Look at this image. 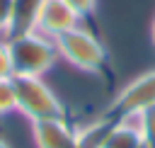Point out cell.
Listing matches in <instances>:
<instances>
[{
    "instance_id": "obj_1",
    "label": "cell",
    "mask_w": 155,
    "mask_h": 148,
    "mask_svg": "<svg viewBox=\"0 0 155 148\" xmlns=\"http://www.w3.org/2000/svg\"><path fill=\"white\" fill-rule=\"evenodd\" d=\"M53 41H56L58 56L65 58L70 66H75L82 73L102 78L107 85L114 82V68H111V61H109V51L92 29L80 24V27L56 36Z\"/></svg>"
},
{
    "instance_id": "obj_2",
    "label": "cell",
    "mask_w": 155,
    "mask_h": 148,
    "mask_svg": "<svg viewBox=\"0 0 155 148\" xmlns=\"http://www.w3.org/2000/svg\"><path fill=\"white\" fill-rule=\"evenodd\" d=\"M10 41V51H12V68L15 75H36L44 78V73H48L58 58V49L56 41L39 34V32H29Z\"/></svg>"
},
{
    "instance_id": "obj_3",
    "label": "cell",
    "mask_w": 155,
    "mask_h": 148,
    "mask_svg": "<svg viewBox=\"0 0 155 148\" xmlns=\"http://www.w3.org/2000/svg\"><path fill=\"white\" fill-rule=\"evenodd\" d=\"M15 95H17V112H22L31 124L41 119L65 116V109L56 92L36 75H12Z\"/></svg>"
},
{
    "instance_id": "obj_4",
    "label": "cell",
    "mask_w": 155,
    "mask_h": 148,
    "mask_svg": "<svg viewBox=\"0 0 155 148\" xmlns=\"http://www.w3.org/2000/svg\"><path fill=\"white\" fill-rule=\"evenodd\" d=\"M153 107H155V70H148L136 80H131L114 97V102L102 112V116L114 124H121V121L138 119L143 112Z\"/></svg>"
},
{
    "instance_id": "obj_5",
    "label": "cell",
    "mask_w": 155,
    "mask_h": 148,
    "mask_svg": "<svg viewBox=\"0 0 155 148\" xmlns=\"http://www.w3.org/2000/svg\"><path fill=\"white\" fill-rule=\"evenodd\" d=\"M82 19L80 15L65 2V0H44V7L39 12V19H36V32L48 36V39H56L75 27H80Z\"/></svg>"
},
{
    "instance_id": "obj_6",
    "label": "cell",
    "mask_w": 155,
    "mask_h": 148,
    "mask_svg": "<svg viewBox=\"0 0 155 148\" xmlns=\"http://www.w3.org/2000/svg\"><path fill=\"white\" fill-rule=\"evenodd\" d=\"M78 131H80V126L70 124L65 116L41 119V121L31 124L36 148H75L78 146Z\"/></svg>"
},
{
    "instance_id": "obj_7",
    "label": "cell",
    "mask_w": 155,
    "mask_h": 148,
    "mask_svg": "<svg viewBox=\"0 0 155 148\" xmlns=\"http://www.w3.org/2000/svg\"><path fill=\"white\" fill-rule=\"evenodd\" d=\"M44 7V0H12V22L7 39L36 32V19Z\"/></svg>"
},
{
    "instance_id": "obj_8",
    "label": "cell",
    "mask_w": 155,
    "mask_h": 148,
    "mask_svg": "<svg viewBox=\"0 0 155 148\" xmlns=\"http://www.w3.org/2000/svg\"><path fill=\"white\" fill-rule=\"evenodd\" d=\"M99 148H143L140 129L136 121H121L109 129Z\"/></svg>"
},
{
    "instance_id": "obj_9",
    "label": "cell",
    "mask_w": 155,
    "mask_h": 148,
    "mask_svg": "<svg viewBox=\"0 0 155 148\" xmlns=\"http://www.w3.org/2000/svg\"><path fill=\"white\" fill-rule=\"evenodd\" d=\"M138 129H140V138H143V148H155V107L143 112L136 119Z\"/></svg>"
},
{
    "instance_id": "obj_10",
    "label": "cell",
    "mask_w": 155,
    "mask_h": 148,
    "mask_svg": "<svg viewBox=\"0 0 155 148\" xmlns=\"http://www.w3.org/2000/svg\"><path fill=\"white\" fill-rule=\"evenodd\" d=\"M10 112H17V95L12 78H0V116H7Z\"/></svg>"
},
{
    "instance_id": "obj_11",
    "label": "cell",
    "mask_w": 155,
    "mask_h": 148,
    "mask_svg": "<svg viewBox=\"0 0 155 148\" xmlns=\"http://www.w3.org/2000/svg\"><path fill=\"white\" fill-rule=\"evenodd\" d=\"M82 19V27L92 29L94 27V17H97V0H65Z\"/></svg>"
},
{
    "instance_id": "obj_12",
    "label": "cell",
    "mask_w": 155,
    "mask_h": 148,
    "mask_svg": "<svg viewBox=\"0 0 155 148\" xmlns=\"http://www.w3.org/2000/svg\"><path fill=\"white\" fill-rule=\"evenodd\" d=\"M15 68H12V51H10V41L0 39V78H12Z\"/></svg>"
},
{
    "instance_id": "obj_13",
    "label": "cell",
    "mask_w": 155,
    "mask_h": 148,
    "mask_svg": "<svg viewBox=\"0 0 155 148\" xmlns=\"http://www.w3.org/2000/svg\"><path fill=\"white\" fill-rule=\"evenodd\" d=\"M12 22V0H0V39H7Z\"/></svg>"
},
{
    "instance_id": "obj_14",
    "label": "cell",
    "mask_w": 155,
    "mask_h": 148,
    "mask_svg": "<svg viewBox=\"0 0 155 148\" xmlns=\"http://www.w3.org/2000/svg\"><path fill=\"white\" fill-rule=\"evenodd\" d=\"M0 148H12V146H10V143H7V141H5L2 136H0Z\"/></svg>"
},
{
    "instance_id": "obj_15",
    "label": "cell",
    "mask_w": 155,
    "mask_h": 148,
    "mask_svg": "<svg viewBox=\"0 0 155 148\" xmlns=\"http://www.w3.org/2000/svg\"><path fill=\"white\" fill-rule=\"evenodd\" d=\"M150 36H153V44H155V19H153V29H150Z\"/></svg>"
}]
</instances>
